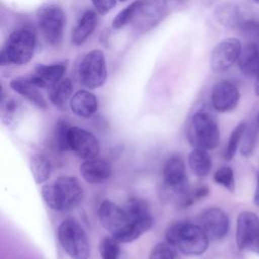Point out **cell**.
Segmentation results:
<instances>
[{
    "label": "cell",
    "instance_id": "cell-1",
    "mask_svg": "<svg viewBox=\"0 0 259 259\" xmlns=\"http://www.w3.org/2000/svg\"><path fill=\"white\" fill-rule=\"evenodd\" d=\"M41 196L47 205L57 211H69L83 200L84 192L79 181L72 176H60L41 188Z\"/></svg>",
    "mask_w": 259,
    "mask_h": 259
},
{
    "label": "cell",
    "instance_id": "cell-2",
    "mask_svg": "<svg viewBox=\"0 0 259 259\" xmlns=\"http://www.w3.org/2000/svg\"><path fill=\"white\" fill-rule=\"evenodd\" d=\"M167 243L187 256H199L208 248L209 238L201 226L190 222H176L165 234Z\"/></svg>",
    "mask_w": 259,
    "mask_h": 259
},
{
    "label": "cell",
    "instance_id": "cell-3",
    "mask_svg": "<svg viewBox=\"0 0 259 259\" xmlns=\"http://www.w3.org/2000/svg\"><path fill=\"white\" fill-rule=\"evenodd\" d=\"M187 139L193 149L212 150L220 143V128L213 113L201 108L193 114L187 127Z\"/></svg>",
    "mask_w": 259,
    "mask_h": 259
},
{
    "label": "cell",
    "instance_id": "cell-4",
    "mask_svg": "<svg viewBox=\"0 0 259 259\" xmlns=\"http://www.w3.org/2000/svg\"><path fill=\"white\" fill-rule=\"evenodd\" d=\"M35 42V34L29 28H18L12 31L1 50L0 64L2 66L27 64L32 59Z\"/></svg>",
    "mask_w": 259,
    "mask_h": 259
},
{
    "label": "cell",
    "instance_id": "cell-5",
    "mask_svg": "<svg viewBox=\"0 0 259 259\" xmlns=\"http://www.w3.org/2000/svg\"><path fill=\"white\" fill-rule=\"evenodd\" d=\"M58 239L71 259H88L90 245L83 227L72 218L64 220L58 228Z\"/></svg>",
    "mask_w": 259,
    "mask_h": 259
},
{
    "label": "cell",
    "instance_id": "cell-6",
    "mask_svg": "<svg viewBox=\"0 0 259 259\" xmlns=\"http://www.w3.org/2000/svg\"><path fill=\"white\" fill-rule=\"evenodd\" d=\"M78 78L80 83L88 89L101 87L107 78V68L104 54L100 50L87 53L79 63Z\"/></svg>",
    "mask_w": 259,
    "mask_h": 259
},
{
    "label": "cell",
    "instance_id": "cell-7",
    "mask_svg": "<svg viewBox=\"0 0 259 259\" xmlns=\"http://www.w3.org/2000/svg\"><path fill=\"white\" fill-rule=\"evenodd\" d=\"M38 27L45 39L52 46H58L63 38L66 15L63 9L55 4H47L36 11Z\"/></svg>",
    "mask_w": 259,
    "mask_h": 259
},
{
    "label": "cell",
    "instance_id": "cell-8",
    "mask_svg": "<svg viewBox=\"0 0 259 259\" xmlns=\"http://www.w3.org/2000/svg\"><path fill=\"white\" fill-rule=\"evenodd\" d=\"M163 180L166 189L174 196L178 204L182 197L190 190L185 164L180 156H171L166 161L163 168Z\"/></svg>",
    "mask_w": 259,
    "mask_h": 259
},
{
    "label": "cell",
    "instance_id": "cell-9",
    "mask_svg": "<svg viewBox=\"0 0 259 259\" xmlns=\"http://www.w3.org/2000/svg\"><path fill=\"white\" fill-rule=\"evenodd\" d=\"M242 52L241 41L236 37H228L219 42L212 50L209 65L214 73H222L238 61Z\"/></svg>",
    "mask_w": 259,
    "mask_h": 259
},
{
    "label": "cell",
    "instance_id": "cell-10",
    "mask_svg": "<svg viewBox=\"0 0 259 259\" xmlns=\"http://www.w3.org/2000/svg\"><path fill=\"white\" fill-rule=\"evenodd\" d=\"M68 142L70 150L83 160L93 159L99 154L100 145L97 138L84 128L71 125Z\"/></svg>",
    "mask_w": 259,
    "mask_h": 259
},
{
    "label": "cell",
    "instance_id": "cell-11",
    "mask_svg": "<svg viewBox=\"0 0 259 259\" xmlns=\"http://www.w3.org/2000/svg\"><path fill=\"white\" fill-rule=\"evenodd\" d=\"M229 218L220 207L211 206L200 214V226L211 240L223 239L229 231Z\"/></svg>",
    "mask_w": 259,
    "mask_h": 259
},
{
    "label": "cell",
    "instance_id": "cell-12",
    "mask_svg": "<svg viewBox=\"0 0 259 259\" xmlns=\"http://www.w3.org/2000/svg\"><path fill=\"white\" fill-rule=\"evenodd\" d=\"M259 236V218L253 211H242L237 219L236 243L238 249L244 250L254 245Z\"/></svg>",
    "mask_w": 259,
    "mask_h": 259
},
{
    "label": "cell",
    "instance_id": "cell-13",
    "mask_svg": "<svg viewBox=\"0 0 259 259\" xmlns=\"http://www.w3.org/2000/svg\"><path fill=\"white\" fill-rule=\"evenodd\" d=\"M166 7V0H140V5L133 21L138 28L147 30L162 19Z\"/></svg>",
    "mask_w": 259,
    "mask_h": 259
},
{
    "label": "cell",
    "instance_id": "cell-14",
    "mask_svg": "<svg viewBox=\"0 0 259 259\" xmlns=\"http://www.w3.org/2000/svg\"><path fill=\"white\" fill-rule=\"evenodd\" d=\"M98 219L102 227L112 236L118 234L128 223L123 207L111 200L101 202L98 209Z\"/></svg>",
    "mask_w": 259,
    "mask_h": 259
},
{
    "label": "cell",
    "instance_id": "cell-15",
    "mask_svg": "<svg viewBox=\"0 0 259 259\" xmlns=\"http://www.w3.org/2000/svg\"><path fill=\"white\" fill-rule=\"evenodd\" d=\"M240 99L238 88L230 81L218 82L211 91V104L218 112H228L233 110Z\"/></svg>",
    "mask_w": 259,
    "mask_h": 259
},
{
    "label": "cell",
    "instance_id": "cell-16",
    "mask_svg": "<svg viewBox=\"0 0 259 259\" xmlns=\"http://www.w3.org/2000/svg\"><path fill=\"white\" fill-rule=\"evenodd\" d=\"M67 61H63L51 65L38 64L34 69V73L29 75V78L37 88L50 89L60 80H62V77L67 69Z\"/></svg>",
    "mask_w": 259,
    "mask_h": 259
},
{
    "label": "cell",
    "instance_id": "cell-17",
    "mask_svg": "<svg viewBox=\"0 0 259 259\" xmlns=\"http://www.w3.org/2000/svg\"><path fill=\"white\" fill-rule=\"evenodd\" d=\"M79 170L83 179L90 184L103 183L112 173L111 166L107 161L96 158L84 160Z\"/></svg>",
    "mask_w": 259,
    "mask_h": 259
},
{
    "label": "cell",
    "instance_id": "cell-18",
    "mask_svg": "<svg viewBox=\"0 0 259 259\" xmlns=\"http://www.w3.org/2000/svg\"><path fill=\"white\" fill-rule=\"evenodd\" d=\"M10 88L18 93L19 95L26 98L29 102H31L33 105L40 109L47 108V102L44 98V96L38 91L39 88H37L32 81L30 80L29 76H23V77H17L10 81L9 84Z\"/></svg>",
    "mask_w": 259,
    "mask_h": 259
},
{
    "label": "cell",
    "instance_id": "cell-19",
    "mask_svg": "<svg viewBox=\"0 0 259 259\" xmlns=\"http://www.w3.org/2000/svg\"><path fill=\"white\" fill-rule=\"evenodd\" d=\"M69 105L75 115L87 118L96 112L98 101L96 96L90 91L79 90L71 97Z\"/></svg>",
    "mask_w": 259,
    "mask_h": 259
},
{
    "label": "cell",
    "instance_id": "cell-20",
    "mask_svg": "<svg viewBox=\"0 0 259 259\" xmlns=\"http://www.w3.org/2000/svg\"><path fill=\"white\" fill-rule=\"evenodd\" d=\"M214 17L221 25L231 29H239L245 21L240 7L230 1L223 2L215 7Z\"/></svg>",
    "mask_w": 259,
    "mask_h": 259
},
{
    "label": "cell",
    "instance_id": "cell-21",
    "mask_svg": "<svg viewBox=\"0 0 259 259\" xmlns=\"http://www.w3.org/2000/svg\"><path fill=\"white\" fill-rule=\"evenodd\" d=\"M238 67L247 76H257L259 74V45L256 42H249L238 59Z\"/></svg>",
    "mask_w": 259,
    "mask_h": 259
},
{
    "label": "cell",
    "instance_id": "cell-22",
    "mask_svg": "<svg viewBox=\"0 0 259 259\" xmlns=\"http://www.w3.org/2000/svg\"><path fill=\"white\" fill-rule=\"evenodd\" d=\"M97 23L96 13L92 10H87L79 18L72 31V42L75 46L82 45L93 32Z\"/></svg>",
    "mask_w": 259,
    "mask_h": 259
},
{
    "label": "cell",
    "instance_id": "cell-23",
    "mask_svg": "<svg viewBox=\"0 0 259 259\" xmlns=\"http://www.w3.org/2000/svg\"><path fill=\"white\" fill-rule=\"evenodd\" d=\"M153 226L152 217H148L139 221L128 222L127 225L113 237L119 243H131L139 239L143 234L151 229Z\"/></svg>",
    "mask_w": 259,
    "mask_h": 259
},
{
    "label": "cell",
    "instance_id": "cell-24",
    "mask_svg": "<svg viewBox=\"0 0 259 259\" xmlns=\"http://www.w3.org/2000/svg\"><path fill=\"white\" fill-rule=\"evenodd\" d=\"M73 92V83L71 79L64 78L50 88L49 99L58 108L65 109L67 102L71 99Z\"/></svg>",
    "mask_w": 259,
    "mask_h": 259
},
{
    "label": "cell",
    "instance_id": "cell-25",
    "mask_svg": "<svg viewBox=\"0 0 259 259\" xmlns=\"http://www.w3.org/2000/svg\"><path fill=\"white\" fill-rule=\"evenodd\" d=\"M188 164L195 176L205 177L211 169V158L207 150L193 149L188 156Z\"/></svg>",
    "mask_w": 259,
    "mask_h": 259
},
{
    "label": "cell",
    "instance_id": "cell-26",
    "mask_svg": "<svg viewBox=\"0 0 259 259\" xmlns=\"http://www.w3.org/2000/svg\"><path fill=\"white\" fill-rule=\"evenodd\" d=\"M29 168L36 183H44L51 176V163L47 157L41 154H33L30 156Z\"/></svg>",
    "mask_w": 259,
    "mask_h": 259
},
{
    "label": "cell",
    "instance_id": "cell-27",
    "mask_svg": "<svg viewBox=\"0 0 259 259\" xmlns=\"http://www.w3.org/2000/svg\"><path fill=\"white\" fill-rule=\"evenodd\" d=\"M123 210L128 222L139 221L148 217H151L149 207L145 200L138 197L128 198L123 206Z\"/></svg>",
    "mask_w": 259,
    "mask_h": 259
},
{
    "label": "cell",
    "instance_id": "cell-28",
    "mask_svg": "<svg viewBox=\"0 0 259 259\" xmlns=\"http://www.w3.org/2000/svg\"><path fill=\"white\" fill-rule=\"evenodd\" d=\"M247 123L246 122H240L231 133L230 137H229V141L225 150V158L226 160L230 161L233 159V157L235 156L237 150H238V146L242 140L243 134L246 130Z\"/></svg>",
    "mask_w": 259,
    "mask_h": 259
},
{
    "label": "cell",
    "instance_id": "cell-29",
    "mask_svg": "<svg viewBox=\"0 0 259 259\" xmlns=\"http://www.w3.org/2000/svg\"><path fill=\"white\" fill-rule=\"evenodd\" d=\"M258 124H250L246 126V130L243 134L242 140H241V148H240V152L243 156L248 157L252 154L255 144H256V140H257V133H258Z\"/></svg>",
    "mask_w": 259,
    "mask_h": 259
},
{
    "label": "cell",
    "instance_id": "cell-30",
    "mask_svg": "<svg viewBox=\"0 0 259 259\" xmlns=\"http://www.w3.org/2000/svg\"><path fill=\"white\" fill-rule=\"evenodd\" d=\"M99 253L102 259H118L119 242L113 236L104 237L99 245Z\"/></svg>",
    "mask_w": 259,
    "mask_h": 259
},
{
    "label": "cell",
    "instance_id": "cell-31",
    "mask_svg": "<svg viewBox=\"0 0 259 259\" xmlns=\"http://www.w3.org/2000/svg\"><path fill=\"white\" fill-rule=\"evenodd\" d=\"M71 125L64 119H59L56 123L55 131H54V140L56 143L57 148L60 151H67L69 150V142H68V135Z\"/></svg>",
    "mask_w": 259,
    "mask_h": 259
},
{
    "label": "cell",
    "instance_id": "cell-32",
    "mask_svg": "<svg viewBox=\"0 0 259 259\" xmlns=\"http://www.w3.org/2000/svg\"><path fill=\"white\" fill-rule=\"evenodd\" d=\"M139 5H140V0H137L132 4H130L128 6H126L123 10L119 11L117 15L114 17V19L112 20V27L115 29H119L124 25H126L128 22L133 21L136 16Z\"/></svg>",
    "mask_w": 259,
    "mask_h": 259
},
{
    "label": "cell",
    "instance_id": "cell-33",
    "mask_svg": "<svg viewBox=\"0 0 259 259\" xmlns=\"http://www.w3.org/2000/svg\"><path fill=\"white\" fill-rule=\"evenodd\" d=\"M19 106L18 103L11 99L7 100V102L3 105L2 108V121L5 125L11 127L17 124V120L19 117Z\"/></svg>",
    "mask_w": 259,
    "mask_h": 259
},
{
    "label": "cell",
    "instance_id": "cell-34",
    "mask_svg": "<svg viewBox=\"0 0 259 259\" xmlns=\"http://www.w3.org/2000/svg\"><path fill=\"white\" fill-rule=\"evenodd\" d=\"M214 181L227 188L229 191L235 190V177H234V171L229 166H223L219 168L214 174H213Z\"/></svg>",
    "mask_w": 259,
    "mask_h": 259
},
{
    "label": "cell",
    "instance_id": "cell-35",
    "mask_svg": "<svg viewBox=\"0 0 259 259\" xmlns=\"http://www.w3.org/2000/svg\"><path fill=\"white\" fill-rule=\"evenodd\" d=\"M149 259H175L173 247L166 243H158L150 253Z\"/></svg>",
    "mask_w": 259,
    "mask_h": 259
},
{
    "label": "cell",
    "instance_id": "cell-36",
    "mask_svg": "<svg viewBox=\"0 0 259 259\" xmlns=\"http://www.w3.org/2000/svg\"><path fill=\"white\" fill-rule=\"evenodd\" d=\"M239 29L244 35L249 37L252 40V42H256L259 45V21L258 20H254V19L245 20Z\"/></svg>",
    "mask_w": 259,
    "mask_h": 259
},
{
    "label": "cell",
    "instance_id": "cell-37",
    "mask_svg": "<svg viewBox=\"0 0 259 259\" xmlns=\"http://www.w3.org/2000/svg\"><path fill=\"white\" fill-rule=\"evenodd\" d=\"M96 11L101 14H107L116 4V0H91Z\"/></svg>",
    "mask_w": 259,
    "mask_h": 259
},
{
    "label": "cell",
    "instance_id": "cell-38",
    "mask_svg": "<svg viewBox=\"0 0 259 259\" xmlns=\"http://www.w3.org/2000/svg\"><path fill=\"white\" fill-rule=\"evenodd\" d=\"M254 203L259 206V173H258V178H257V186L255 189V194H254Z\"/></svg>",
    "mask_w": 259,
    "mask_h": 259
},
{
    "label": "cell",
    "instance_id": "cell-39",
    "mask_svg": "<svg viewBox=\"0 0 259 259\" xmlns=\"http://www.w3.org/2000/svg\"><path fill=\"white\" fill-rule=\"evenodd\" d=\"M254 92L257 96H259V74L256 76V81L254 84Z\"/></svg>",
    "mask_w": 259,
    "mask_h": 259
},
{
    "label": "cell",
    "instance_id": "cell-40",
    "mask_svg": "<svg viewBox=\"0 0 259 259\" xmlns=\"http://www.w3.org/2000/svg\"><path fill=\"white\" fill-rule=\"evenodd\" d=\"M254 245L257 247V249L259 250V236H258V238H257V240L255 241V243H254Z\"/></svg>",
    "mask_w": 259,
    "mask_h": 259
},
{
    "label": "cell",
    "instance_id": "cell-41",
    "mask_svg": "<svg viewBox=\"0 0 259 259\" xmlns=\"http://www.w3.org/2000/svg\"><path fill=\"white\" fill-rule=\"evenodd\" d=\"M256 123L258 124V126H259V113H258V115H257V119H256Z\"/></svg>",
    "mask_w": 259,
    "mask_h": 259
},
{
    "label": "cell",
    "instance_id": "cell-42",
    "mask_svg": "<svg viewBox=\"0 0 259 259\" xmlns=\"http://www.w3.org/2000/svg\"><path fill=\"white\" fill-rule=\"evenodd\" d=\"M255 3H257V4H259V0H253Z\"/></svg>",
    "mask_w": 259,
    "mask_h": 259
},
{
    "label": "cell",
    "instance_id": "cell-43",
    "mask_svg": "<svg viewBox=\"0 0 259 259\" xmlns=\"http://www.w3.org/2000/svg\"><path fill=\"white\" fill-rule=\"evenodd\" d=\"M119 1H121V2H123V1H126V0H119Z\"/></svg>",
    "mask_w": 259,
    "mask_h": 259
}]
</instances>
